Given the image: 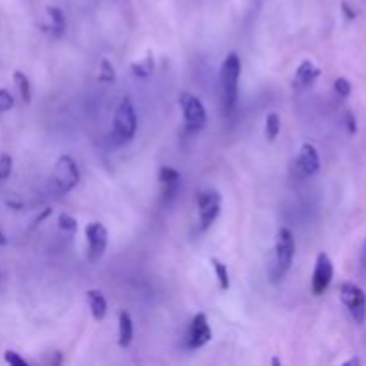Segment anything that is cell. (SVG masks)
Masks as SVG:
<instances>
[{
  "mask_svg": "<svg viewBox=\"0 0 366 366\" xmlns=\"http://www.w3.org/2000/svg\"><path fill=\"white\" fill-rule=\"evenodd\" d=\"M242 76V61L236 52H230L223 59L220 69V100L225 114H232L238 104V83Z\"/></svg>",
  "mask_w": 366,
  "mask_h": 366,
  "instance_id": "6da1fadb",
  "label": "cell"
},
{
  "mask_svg": "<svg viewBox=\"0 0 366 366\" xmlns=\"http://www.w3.org/2000/svg\"><path fill=\"white\" fill-rule=\"evenodd\" d=\"M295 257V238L288 227H281L277 230L276 245H273V259L268 268L270 283L277 284L290 272Z\"/></svg>",
  "mask_w": 366,
  "mask_h": 366,
  "instance_id": "7a4b0ae2",
  "label": "cell"
},
{
  "mask_svg": "<svg viewBox=\"0 0 366 366\" xmlns=\"http://www.w3.org/2000/svg\"><path fill=\"white\" fill-rule=\"evenodd\" d=\"M138 129V117L134 104L129 97H124L118 102L117 110H114L113 118V129H111V141L113 145L120 147V145L129 143L134 138Z\"/></svg>",
  "mask_w": 366,
  "mask_h": 366,
  "instance_id": "3957f363",
  "label": "cell"
},
{
  "mask_svg": "<svg viewBox=\"0 0 366 366\" xmlns=\"http://www.w3.org/2000/svg\"><path fill=\"white\" fill-rule=\"evenodd\" d=\"M79 168H77V163L72 155H61L57 159L56 166H54V172L50 175L49 181V191L54 196H63L66 193L72 191L77 184H79Z\"/></svg>",
  "mask_w": 366,
  "mask_h": 366,
  "instance_id": "277c9868",
  "label": "cell"
},
{
  "mask_svg": "<svg viewBox=\"0 0 366 366\" xmlns=\"http://www.w3.org/2000/svg\"><path fill=\"white\" fill-rule=\"evenodd\" d=\"M179 106H181L182 117H184L186 131L196 132L206 127V124H208V113H206V107L201 98L184 91L179 97Z\"/></svg>",
  "mask_w": 366,
  "mask_h": 366,
  "instance_id": "5b68a950",
  "label": "cell"
},
{
  "mask_svg": "<svg viewBox=\"0 0 366 366\" xmlns=\"http://www.w3.org/2000/svg\"><path fill=\"white\" fill-rule=\"evenodd\" d=\"M196 209H199V229H209L220 215L222 196L216 189H204L196 195Z\"/></svg>",
  "mask_w": 366,
  "mask_h": 366,
  "instance_id": "8992f818",
  "label": "cell"
},
{
  "mask_svg": "<svg viewBox=\"0 0 366 366\" xmlns=\"http://www.w3.org/2000/svg\"><path fill=\"white\" fill-rule=\"evenodd\" d=\"M340 298L347 307L355 324H365L366 320V293L354 283H343L340 288Z\"/></svg>",
  "mask_w": 366,
  "mask_h": 366,
  "instance_id": "52a82bcc",
  "label": "cell"
},
{
  "mask_svg": "<svg viewBox=\"0 0 366 366\" xmlns=\"http://www.w3.org/2000/svg\"><path fill=\"white\" fill-rule=\"evenodd\" d=\"M293 170L298 179L313 177L320 170V154H318L317 147L313 143H304L300 147L297 159L293 163Z\"/></svg>",
  "mask_w": 366,
  "mask_h": 366,
  "instance_id": "ba28073f",
  "label": "cell"
},
{
  "mask_svg": "<svg viewBox=\"0 0 366 366\" xmlns=\"http://www.w3.org/2000/svg\"><path fill=\"white\" fill-rule=\"evenodd\" d=\"M84 235L88 240V259L97 263L107 249V229L100 222H91L84 229Z\"/></svg>",
  "mask_w": 366,
  "mask_h": 366,
  "instance_id": "9c48e42d",
  "label": "cell"
},
{
  "mask_svg": "<svg viewBox=\"0 0 366 366\" xmlns=\"http://www.w3.org/2000/svg\"><path fill=\"white\" fill-rule=\"evenodd\" d=\"M213 338L211 325H209L208 317L204 313H196L191 318V324L188 327V334H186V347L195 350L204 345H208Z\"/></svg>",
  "mask_w": 366,
  "mask_h": 366,
  "instance_id": "30bf717a",
  "label": "cell"
},
{
  "mask_svg": "<svg viewBox=\"0 0 366 366\" xmlns=\"http://www.w3.org/2000/svg\"><path fill=\"white\" fill-rule=\"evenodd\" d=\"M332 276H334V266H332L331 257L325 252H320L317 257V263H314L313 279H311V291H313L317 297L325 293L327 288L331 286Z\"/></svg>",
  "mask_w": 366,
  "mask_h": 366,
  "instance_id": "8fae6325",
  "label": "cell"
},
{
  "mask_svg": "<svg viewBox=\"0 0 366 366\" xmlns=\"http://www.w3.org/2000/svg\"><path fill=\"white\" fill-rule=\"evenodd\" d=\"M159 182H161L163 188V202L170 206L172 201L177 196L179 189H181V174L175 168H172V166H161V170H159Z\"/></svg>",
  "mask_w": 366,
  "mask_h": 366,
  "instance_id": "7c38bea8",
  "label": "cell"
},
{
  "mask_svg": "<svg viewBox=\"0 0 366 366\" xmlns=\"http://www.w3.org/2000/svg\"><path fill=\"white\" fill-rule=\"evenodd\" d=\"M318 77H320V69H318L317 64L311 59H306L298 64V69L293 77V84L297 90H306L311 84H314V81H317Z\"/></svg>",
  "mask_w": 366,
  "mask_h": 366,
  "instance_id": "4fadbf2b",
  "label": "cell"
},
{
  "mask_svg": "<svg viewBox=\"0 0 366 366\" xmlns=\"http://www.w3.org/2000/svg\"><path fill=\"white\" fill-rule=\"evenodd\" d=\"M88 307H90V313L95 320H104L107 314V300L104 297V293L100 290H90L86 293Z\"/></svg>",
  "mask_w": 366,
  "mask_h": 366,
  "instance_id": "5bb4252c",
  "label": "cell"
},
{
  "mask_svg": "<svg viewBox=\"0 0 366 366\" xmlns=\"http://www.w3.org/2000/svg\"><path fill=\"white\" fill-rule=\"evenodd\" d=\"M47 20H49L47 29L54 38H61L66 33V18H64V13L59 8L49 6L47 8Z\"/></svg>",
  "mask_w": 366,
  "mask_h": 366,
  "instance_id": "9a60e30c",
  "label": "cell"
},
{
  "mask_svg": "<svg viewBox=\"0 0 366 366\" xmlns=\"http://www.w3.org/2000/svg\"><path fill=\"white\" fill-rule=\"evenodd\" d=\"M132 336H134V325H132V318L127 311H122L118 314V345L122 348H127L132 343Z\"/></svg>",
  "mask_w": 366,
  "mask_h": 366,
  "instance_id": "2e32d148",
  "label": "cell"
},
{
  "mask_svg": "<svg viewBox=\"0 0 366 366\" xmlns=\"http://www.w3.org/2000/svg\"><path fill=\"white\" fill-rule=\"evenodd\" d=\"M154 66H155L154 56H152V54H147L143 59L134 61V63L131 64V70L132 73H134L136 77H140V79H147V77H150L152 72H154Z\"/></svg>",
  "mask_w": 366,
  "mask_h": 366,
  "instance_id": "e0dca14e",
  "label": "cell"
},
{
  "mask_svg": "<svg viewBox=\"0 0 366 366\" xmlns=\"http://www.w3.org/2000/svg\"><path fill=\"white\" fill-rule=\"evenodd\" d=\"M209 263H211L213 270H215L216 281H218L220 288H222V290H229L230 277H229V270H227V264L222 263V261H218L216 257H211Z\"/></svg>",
  "mask_w": 366,
  "mask_h": 366,
  "instance_id": "ac0fdd59",
  "label": "cell"
},
{
  "mask_svg": "<svg viewBox=\"0 0 366 366\" xmlns=\"http://www.w3.org/2000/svg\"><path fill=\"white\" fill-rule=\"evenodd\" d=\"M281 132V117L277 113H268L266 114V120H264V136L268 138L270 141L276 140Z\"/></svg>",
  "mask_w": 366,
  "mask_h": 366,
  "instance_id": "d6986e66",
  "label": "cell"
},
{
  "mask_svg": "<svg viewBox=\"0 0 366 366\" xmlns=\"http://www.w3.org/2000/svg\"><path fill=\"white\" fill-rule=\"evenodd\" d=\"M13 79H15V84H16V88H18V93H20V97H22V100L25 104H29L30 93H33V90H30L29 77H27L23 72H15L13 73Z\"/></svg>",
  "mask_w": 366,
  "mask_h": 366,
  "instance_id": "ffe728a7",
  "label": "cell"
},
{
  "mask_svg": "<svg viewBox=\"0 0 366 366\" xmlns=\"http://www.w3.org/2000/svg\"><path fill=\"white\" fill-rule=\"evenodd\" d=\"M98 79L102 83H114L117 81V72L110 59L100 61V70H98Z\"/></svg>",
  "mask_w": 366,
  "mask_h": 366,
  "instance_id": "44dd1931",
  "label": "cell"
},
{
  "mask_svg": "<svg viewBox=\"0 0 366 366\" xmlns=\"http://www.w3.org/2000/svg\"><path fill=\"white\" fill-rule=\"evenodd\" d=\"M57 225H59L61 230L69 232V235H76L77 227H79L77 225V220L72 215H69V213H61L57 216Z\"/></svg>",
  "mask_w": 366,
  "mask_h": 366,
  "instance_id": "7402d4cb",
  "label": "cell"
},
{
  "mask_svg": "<svg viewBox=\"0 0 366 366\" xmlns=\"http://www.w3.org/2000/svg\"><path fill=\"white\" fill-rule=\"evenodd\" d=\"M13 172V158L9 154L0 155V181H6V179L11 175Z\"/></svg>",
  "mask_w": 366,
  "mask_h": 366,
  "instance_id": "603a6c76",
  "label": "cell"
},
{
  "mask_svg": "<svg viewBox=\"0 0 366 366\" xmlns=\"http://www.w3.org/2000/svg\"><path fill=\"white\" fill-rule=\"evenodd\" d=\"M334 91H336L340 97H348V95L352 93V84L350 81L345 79V77H338L336 81H334Z\"/></svg>",
  "mask_w": 366,
  "mask_h": 366,
  "instance_id": "cb8c5ba5",
  "label": "cell"
},
{
  "mask_svg": "<svg viewBox=\"0 0 366 366\" xmlns=\"http://www.w3.org/2000/svg\"><path fill=\"white\" fill-rule=\"evenodd\" d=\"M15 106V98L9 93L8 90H0V113H6V111L13 110Z\"/></svg>",
  "mask_w": 366,
  "mask_h": 366,
  "instance_id": "d4e9b609",
  "label": "cell"
},
{
  "mask_svg": "<svg viewBox=\"0 0 366 366\" xmlns=\"http://www.w3.org/2000/svg\"><path fill=\"white\" fill-rule=\"evenodd\" d=\"M4 359H6V362H8V365H11V366H27L25 359H23L22 355H20L18 352H15V350H6Z\"/></svg>",
  "mask_w": 366,
  "mask_h": 366,
  "instance_id": "484cf974",
  "label": "cell"
},
{
  "mask_svg": "<svg viewBox=\"0 0 366 366\" xmlns=\"http://www.w3.org/2000/svg\"><path fill=\"white\" fill-rule=\"evenodd\" d=\"M345 127H347L348 134H355V131H358V125H355V117L352 111H347V113H345Z\"/></svg>",
  "mask_w": 366,
  "mask_h": 366,
  "instance_id": "4316f807",
  "label": "cell"
},
{
  "mask_svg": "<svg viewBox=\"0 0 366 366\" xmlns=\"http://www.w3.org/2000/svg\"><path fill=\"white\" fill-rule=\"evenodd\" d=\"M350 365H361V359L352 358V359H347V361H343V366H350Z\"/></svg>",
  "mask_w": 366,
  "mask_h": 366,
  "instance_id": "83f0119b",
  "label": "cell"
},
{
  "mask_svg": "<svg viewBox=\"0 0 366 366\" xmlns=\"http://www.w3.org/2000/svg\"><path fill=\"white\" fill-rule=\"evenodd\" d=\"M341 8H343V13H345V15H347V16H348V18H350V20H352V18H354V16H355V15H354V13H352V11H350V8H348V6H347V4H345V2H343V4H341Z\"/></svg>",
  "mask_w": 366,
  "mask_h": 366,
  "instance_id": "f1b7e54d",
  "label": "cell"
},
{
  "mask_svg": "<svg viewBox=\"0 0 366 366\" xmlns=\"http://www.w3.org/2000/svg\"><path fill=\"white\" fill-rule=\"evenodd\" d=\"M8 243V238H6V235L2 232V229H0V245H6Z\"/></svg>",
  "mask_w": 366,
  "mask_h": 366,
  "instance_id": "f546056e",
  "label": "cell"
},
{
  "mask_svg": "<svg viewBox=\"0 0 366 366\" xmlns=\"http://www.w3.org/2000/svg\"><path fill=\"white\" fill-rule=\"evenodd\" d=\"M365 250H366V247H365Z\"/></svg>",
  "mask_w": 366,
  "mask_h": 366,
  "instance_id": "4dcf8cb0",
  "label": "cell"
}]
</instances>
